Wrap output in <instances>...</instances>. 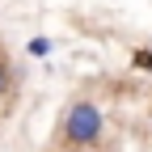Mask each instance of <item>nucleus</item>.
Listing matches in <instances>:
<instances>
[{"label": "nucleus", "mask_w": 152, "mask_h": 152, "mask_svg": "<svg viewBox=\"0 0 152 152\" xmlns=\"http://www.w3.org/2000/svg\"><path fill=\"white\" fill-rule=\"evenodd\" d=\"M72 152H85V148H72Z\"/></svg>", "instance_id": "39448f33"}, {"label": "nucleus", "mask_w": 152, "mask_h": 152, "mask_svg": "<svg viewBox=\"0 0 152 152\" xmlns=\"http://www.w3.org/2000/svg\"><path fill=\"white\" fill-rule=\"evenodd\" d=\"M131 64L144 68V72H152V51H135V55H131Z\"/></svg>", "instance_id": "7ed1b4c3"}, {"label": "nucleus", "mask_w": 152, "mask_h": 152, "mask_svg": "<svg viewBox=\"0 0 152 152\" xmlns=\"http://www.w3.org/2000/svg\"><path fill=\"white\" fill-rule=\"evenodd\" d=\"M9 85H13V72H9L4 59H0V93H9Z\"/></svg>", "instance_id": "20e7f679"}, {"label": "nucleus", "mask_w": 152, "mask_h": 152, "mask_svg": "<svg viewBox=\"0 0 152 152\" xmlns=\"http://www.w3.org/2000/svg\"><path fill=\"white\" fill-rule=\"evenodd\" d=\"M26 51L34 55V59H47V55H51V38H47V34H38V38H30V42H26Z\"/></svg>", "instance_id": "f03ea898"}, {"label": "nucleus", "mask_w": 152, "mask_h": 152, "mask_svg": "<svg viewBox=\"0 0 152 152\" xmlns=\"http://www.w3.org/2000/svg\"><path fill=\"white\" fill-rule=\"evenodd\" d=\"M102 131H106L102 106H93V102H72L68 114H64L59 140H64V148H89V144L102 140Z\"/></svg>", "instance_id": "f257e3e1"}]
</instances>
